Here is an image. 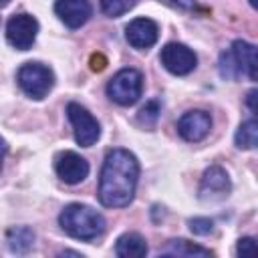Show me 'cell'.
Here are the masks:
<instances>
[{
	"label": "cell",
	"mask_w": 258,
	"mask_h": 258,
	"mask_svg": "<svg viewBox=\"0 0 258 258\" xmlns=\"http://www.w3.org/2000/svg\"><path fill=\"white\" fill-rule=\"evenodd\" d=\"M139 161L127 149H111L99 177V202L107 208H125L135 198Z\"/></svg>",
	"instance_id": "cell-1"
},
{
	"label": "cell",
	"mask_w": 258,
	"mask_h": 258,
	"mask_svg": "<svg viewBox=\"0 0 258 258\" xmlns=\"http://www.w3.org/2000/svg\"><path fill=\"white\" fill-rule=\"evenodd\" d=\"M60 228L77 240H95L105 232V218L85 204H69L58 216Z\"/></svg>",
	"instance_id": "cell-2"
},
{
	"label": "cell",
	"mask_w": 258,
	"mask_h": 258,
	"mask_svg": "<svg viewBox=\"0 0 258 258\" xmlns=\"http://www.w3.org/2000/svg\"><path fill=\"white\" fill-rule=\"evenodd\" d=\"M18 87L32 99H44L54 87V75L46 64L40 62H24L16 73Z\"/></svg>",
	"instance_id": "cell-3"
},
{
	"label": "cell",
	"mask_w": 258,
	"mask_h": 258,
	"mask_svg": "<svg viewBox=\"0 0 258 258\" xmlns=\"http://www.w3.org/2000/svg\"><path fill=\"white\" fill-rule=\"evenodd\" d=\"M143 91V77L135 69H121L107 83V97L123 107H129L139 101Z\"/></svg>",
	"instance_id": "cell-4"
},
{
	"label": "cell",
	"mask_w": 258,
	"mask_h": 258,
	"mask_svg": "<svg viewBox=\"0 0 258 258\" xmlns=\"http://www.w3.org/2000/svg\"><path fill=\"white\" fill-rule=\"evenodd\" d=\"M67 117L75 129V141L81 147H91L97 143V139L101 137V125L83 105L69 103L67 105Z\"/></svg>",
	"instance_id": "cell-5"
},
{
	"label": "cell",
	"mask_w": 258,
	"mask_h": 258,
	"mask_svg": "<svg viewBox=\"0 0 258 258\" xmlns=\"http://www.w3.org/2000/svg\"><path fill=\"white\" fill-rule=\"evenodd\" d=\"M159 60L161 64L171 73V75H177V77H183V75H189L196 64H198V56L196 52L181 44V42H169L161 48V54H159Z\"/></svg>",
	"instance_id": "cell-6"
},
{
	"label": "cell",
	"mask_w": 258,
	"mask_h": 258,
	"mask_svg": "<svg viewBox=\"0 0 258 258\" xmlns=\"http://www.w3.org/2000/svg\"><path fill=\"white\" fill-rule=\"evenodd\" d=\"M38 34V22L30 14H14L6 24V40L16 50H28Z\"/></svg>",
	"instance_id": "cell-7"
},
{
	"label": "cell",
	"mask_w": 258,
	"mask_h": 258,
	"mask_svg": "<svg viewBox=\"0 0 258 258\" xmlns=\"http://www.w3.org/2000/svg\"><path fill=\"white\" fill-rule=\"evenodd\" d=\"M54 171L64 183H81L89 175V163L75 151H62L54 159Z\"/></svg>",
	"instance_id": "cell-8"
},
{
	"label": "cell",
	"mask_w": 258,
	"mask_h": 258,
	"mask_svg": "<svg viewBox=\"0 0 258 258\" xmlns=\"http://www.w3.org/2000/svg\"><path fill=\"white\" fill-rule=\"evenodd\" d=\"M212 129V117L206 111H187L185 115H181V119L177 121V133L181 135V139L189 141V143H198L202 141Z\"/></svg>",
	"instance_id": "cell-9"
},
{
	"label": "cell",
	"mask_w": 258,
	"mask_h": 258,
	"mask_svg": "<svg viewBox=\"0 0 258 258\" xmlns=\"http://www.w3.org/2000/svg\"><path fill=\"white\" fill-rule=\"evenodd\" d=\"M159 36V28L151 18H135L127 24L125 28V38L127 42L137 48V50H147L157 42Z\"/></svg>",
	"instance_id": "cell-10"
},
{
	"label": "cell",
	"mask_w": 258,
	"mask_h": 258,
	"mask_svg": "<svg viewBox=\"0 0 258 258\" xmlns=\"http://www.w3.org/2000/svg\"><path fill=\"white\" fill-rule=\"evenodd\" d=\"M232 183L224 167L212 165L210 169L204 171L202 183H200V198L202 200H222L230 194Z\"/></svg>",
	"instance_id": "cell-11"
},
{
	"label": "cell",
	"mask_w": 258,
	"mask_h": 258,
	"mask_svg": "<svg viewBox=\"0 0 258 258\" xmlns=\"http://www.w3.org/2000/svg\"><path fill=\"white\" fill-rule=\"evenodd\" d=\"M54 12L69 28H81L91 18L93 6L89 0H56Z\"/></svg>",
	"instance_id": "cell-12"
},
{
	"label": "cell",
	"mask_w": 258,
	"mask_h": 258,
	"mask_svg": "<svg viewBox=\"0 0 258 258\" xmlns=\"http://www.w3.org/2000/svg\"><path fill=\"white\" fill-rule=\"evenodd\" d=\"M230 54L240 71V75H248L250 81H256V46L246 40H234Z\"/></svg>",
	"instance_id": "cell-13"
},
{
	"label": "cell",
	"mask_w": 258,
	"mask_h": 258,
	"mask_svg": "<svg viewBox=\"0 0 258 258\" xmlns=\"http://www.w3.org/2000/svg\"><path fill=\"white\" fill-rule=\"evenodd\" d=\"M115 254L121 258H143L147 254L145 238L139 236L137 232H127L119 236L115 244Z\"/></svg>",
	"instance_id": "cell-14"
},
{
	"label": "cell",
	"mask_w": 258,
	"mask_h": 258,
	"mask_svg": "<svg viewBox=\"0 0 258 258\" xmlns=\"http://www.w3.org/2000/svg\"><path fill=\"white\" fill-rule=\"evenodd\" d=\"M6 244L14 254H26L34 246V232L28 226H14L6 232Z\"/></svg>",
	"instance_id": "cell-15"
},
{
	"label": "cell",
	"mask_w": 258,
	"mask_h": 258,
	"mask_svg": "<svg viewBox=\"0 0 258 258\" xmlns=\"http://www.w3.org/2000/svg\"><path fill=\"white\" fill-rule=\"evenodd\" d=\"M163 256H183V258H196V256H202V258H210L212 252L208 248H202L194 242H187V240H171L163 250H161Z\"/></svg>",
	"instance_id": "cell-16"
},
{
	"label": "cell",
	"mask_w": 258,
	"mask_h": 258,
	"mask_svg": "<svg viewBox=\"0 0 258 258\" xmlns=\"http://www.w3.org/2000/svg\"><path fill=\"white\" fill-rule=\"evenodd\" d=\"M234 141H236V147L238 149H254L256 143H258V123H256V119L244 121L238 127Z\"/></svg>",
	"instance_id": "cell-17"
},
{
	"label": "cell",
	"mask_w": 258,
	"mask_h": 258,
	"mask_svg": "<svg viewBox=\"0 0 258 258\" xmlns=\"http://www.w3.org/2000/svg\"><path fill=\"white\" fill-rule=\"evenodd\" d=\"M137 0H101V10L109 18H117L125 12H129L135 6Z\"/></svg>",
	"instance_id": "cell-18"
},
{
	"label": "cell",
	"mask_w": 258,
	"mask_h": 258,
	"mask_svg": "<svg viewBox=\"0 0 258 258\" xmlns=\"http://www.w3.org/2000/svg\"><path fill=\"white\" fill-rule=\"evenodd\" d=\"M220 75H222V79H226V81H234V79L240 77V71H238V67H236V62H234L230 50H224V52L220 54Z\"/></svg>",
	"instance_id": "cell-19"
},
{
	"label": "cell",
	"mask_w": 258,
	"mask_h": 258,
	"mask_svg": "<svg viewBox=\"0 0 258 258\" xmlns=\"http://www.w3.org/2000/svg\"><path fill=\"white\" fill-rule=\"evenodd\" d=\"M159 113H161V105H159V101H149L141 111H139V121L143 123V125H147V127H153L155 125V121H157V117H159Z\"/></svg>",
	"instance_id": "cell-20"
},
{
	"label": "cell",
	"mask_w": 258,
	"mask_h": 258,
	"mask_svg": "<svg viewBox=\"0 0 258 258\" xmlns=\"http://www.w3.org/2000/svg\"><path fill=\"white\" fill-rule=\"evenodd\" d=\"M212 228H214V222H212L210 218H191V220H189V230H191L194 234H198V236L210 234Z\"/></svg>",
	"instance_id": "cell-21"
},
{
	"label": "cell",
	"mask_w": 258,
	"mask_h": 258,
	"mask_svg": "<svg viewBox=\"0 0 258 258\" xmlns=\"http://www.w3.org/2000/svg\"><path fill=\"white\" fill-rule=\"evenodd\" d=\"M238 256H254L256 254V242L254 238H240L236 246Z\"/></svg>",
	"instance_id": "cell-22"
},
{
	"label": "cell",
	"mask_w": 258,
	"mask_h": 258,
	"mask_svg": "<svg viewBox=\"0 0 258 258\" xmlns=\"http://www.w3.org/2000/svg\"><path fill=\"white\" fill-rule=\"evenodd\" d=\"M105 64H107V58H105L103 54H93V56H91V69H93V71H103Z\"/></svg>",
	"instance_id": "cell-23"
},
{
	"label": "cell",
	"mask_w": 258,
	"mask_h": 258,
	"mask_svg": "<svg viewBox=\"0 0 258 258\" xmlns=\"http://www.w3.org/2000/svg\"><path fill=\"white\" fill-rule=\"evenodd\" d=\"M171 6H177V8H183V10H191L196 6V0H163Z\"/></svg>",
	"instance_id": "cell-24"
},
{
	"label": "cell",
	"mask_w": 258,
	"mask_h": 258,
	"mask_svg": "<svg viewBox=\"0 0 258 258\" xmlns=\"http://www.w3.org/2000/svg\"><path fill=\"white\" fill-rule=\"evenodd\" d=\"M246 103H248V107H250V111H252V113H256V89H252V91H248V97H246Z\"/></svg>",
	"instance_id": "cell-25"
},
{
	"label": "cell",
	"mask_w": 258,
	"mask_h": 258,
	"mask_svg": "<svg viewBox=\"0 0 258 258\" xmlns=\"http://www.w3.org/2000/svg\"><path fill=\"white\" fill-rule=\"evenodd\" d=\"M6 149H8V147H6V141H4L2 137H0V163H2V157H4V153H6Z\"/></svg>",
	"instance_id": "cell-26"
},
{
	"label": "cell",
	"mask_w": 258,
	"mask_h": 258,
	"mask_svg": "<svg viewBox=\"0 0 258 258\" xmlns=\"http://www.w3.org/2000/svg\"><path fill=\"white\" fill-rule=\"evenodd\" d=\"M250 6H252V8H256V0H250Z\"/></svg>",
	"instance_id": "cell-27"
},
{
	"label": "cell",
	"mask_w": 258,
	"mask_h": 258,
	"mask_svg": "<svg viewBox=\"0 0 258 258\" xmlns=\"http://www.w3.org/2000/svg\"><path fill=\"white\" fill-rule=\"evenodd\" d=\"M4 4H8V0H0V6H4Z\"/></svg>",
	"instance_id": "cell-28"
}]
</instances>
